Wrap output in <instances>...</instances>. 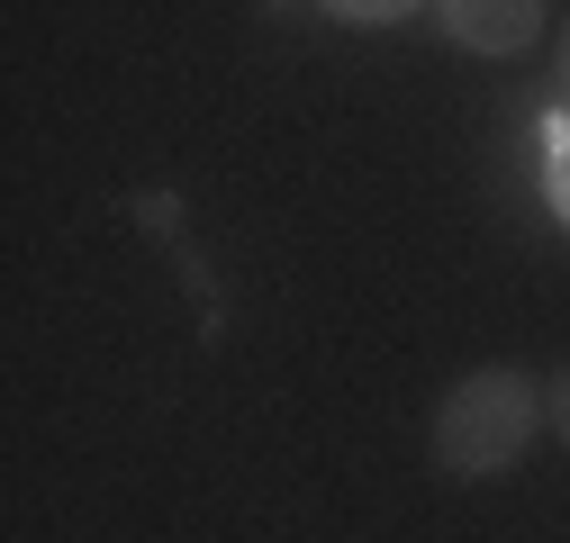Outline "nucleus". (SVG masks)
<instances>
[{
	"label": "nucleus",
	"instance_id": "1",
	"mask_svg": "<svg viewBox=\"0 0 570 543\" xmlns=\"http://www.w3.org/2000/svg\"><path fill=\"white\" fill-rule=\"evenodd\" d=\"M534 426H543V398H534L525 372H508V363L462 372L453 398L435 407V462L453 471V481H498V471H517Z\"/></svg>",
	"mask_w": 570,
	"mask_h": 543
},
{
	"label": "nucleus",
	"instance_id": "2",
	"mask_svg": "<svg viewBox=\"0 0 570 543\" xmlns=\"http://www.w3.org/2000/svg\"><path fill=\"white\" fill-rule=\"evenodd\" d=\"M435 28L453 46H471V55H525L543 37V10H534V0H444Z\"/></svg>",
	"mask_w": 570,
	"mask_h": 543
},
{
	"label": "nucleus",
	"instance_id": "3",
	"mask_svg": "<svg viewBox=\"0 0 570 543\" xmlns=\"http://www.w3.org/2000/svg\"><path fill=\"white\" fill-rule=\"evenodd\" d=\"M543 199L570 227V118H543Z\"/></svg>",
	"mask_w": 570,
	"mask_h": 543
},
{
	"label": "nucleus",
	"instance_id": "4",
	"mask_svg": "<svg viewBox=\"0 0 570 543\" xmlns=\"http://www.w3.org/2000/svg\"><path fill=\"white\" fill-rule=\"evenodd\" d=\"M543 417H552V435L570 444V372H552V389H543Z\"/></svg>",
	"mask_w": 570,
	"mask_h": 543
},
{
	"label": "nucleus",
	"instance_id": "5",
	"mask_svg": "<svg viewBox=\"0 0 570 543\" xmlns=\"http://www.w3.org/2000/svg\"><path fill=\"white\" fill-rule=\"evenodd\" d=\"M561 55H570V37H561Z\"/></svg>",
	"mask_w": 570,
	"mask_h": 543
}]
</instances>
